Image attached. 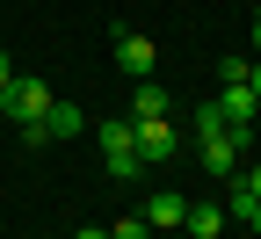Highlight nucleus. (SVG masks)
Masks as SVG:
<instances>
[{"mask_svg": "<svg viewBox=\"0 0 261 239\" xmlns=\"http://www.w3.org/2000/svg\"><path fill=\"white\" fill-rule=\"evenodd\" d=\"M196 145H203V167H211V174H240V167H247V130L225 123L218 101L196 109Z\"/></svg>", "mask_w": 261, "mask_h": 239, "instance_id": "obj_1", "label": "nucleus"}, {"mask_svg": "<svg viewBox=\"0 0 261 239\" xmlns=\"http://www.w3.org/2000/svg\"><path fill=\"white\" fill-rule=\"evenodd\" d=\"M130 145H138V167H167V160H174V123H167V116L130 123Z\"/></svg>", "mask_w": 261, "mask_h": 239, "instance_id": "obj_2", "label": "nucleus"}, {"mask_svg": "<svg viewBox=\"0 0 261 239\" xmlns=\"http://www.w3.org/2000/svg\"><path fill=\"white\" fill-rule=\"evenodd\" d=\"M0 101H8V116H15V123H29V116H44V109H51L58 94H51L44 80H29V73H15L8 87H0Z\"/></svg>", "mask_w": 261, "mask_h": 239, "instance_id": "obj_3", "label": "nucleus"}, {"mask_svg": "<svg viewBox=\"0 0 261 239\" xmlns=\"http://www.w3.org/2000/svg\"><path fill=\"white\" fill-rule=\"evenodd\" d=\"M116 65H123L130 80H152V73H160V51H152L145 29H116Z\"/></svg>", "mask_w": 261, "mask_h": 239, "instance_id": "obj_4", "label": "nucleus"}, {"mask_svg": "<svg viewBox=\"0 0 261 239\" xmlns=\"http://www.w3.org/2000/svg\"><path fill=\"white\" fill-rule=\"evenodd\" d=\"M218 116L232 123V130H254V116H261L254 87H247V80H218Z\"/></svg>", "mask_w": 261, "mask_h": 239, "instance_id": "obj_5", "label": "nucleus"}, {"mask_svg": "<svg viewBox=\"0 0 261 239\" xmlns=\"http://www.w3.org/2000/svg\"><path fill=\"white\" fill-rule=\"evenodd\" d=\"M152 232H181V218H189V196H174V189H160L152 203H145V210H138Z\"/></svg>", "mask_w": 261, "mask_h": 239, "instance_id": "obj_6", "label": "nucleus"}, {"mask_svg": "<svg viewBox=\"0 0 261 239\" xmlns=\"http://www.w3.org/2000/svg\"><path fill=\"white\" fill-rule=\"evenodd\" d=\"M145 116H167V87H160V80L130 87V123H145Z\"/></svg>", "mask_w": 261, "mask_h": 239, "instance_id": "obj_7", "label": "nucleus"}, {"mask_svg": "<svg viewBox=\"0 0 261 239\" xmlns=\"http://www.w3.org/2000/svg\"><path fill=\"white\" fill-rule=\"evenodd\" d=\"M44 130H51V138H80V130H87V109H73V101H51V109H44Z\"/></svg>", "mask_w": 261, "mask_h": 239, "instance_id": "obj_8", "label": "nucleus"}, {"mask_svg": "<svg viewBox=\"0 0 261 239\" xmlns=\"http://www.w3.org/2000/svg\"><path fill=\"white\" fill-rule=\"evenodd\" d=\"M181 232H189V239H218V232H225V210H218V203H189Z\"/></svg>", "mask_w": 261, "mask_h": 239, "instance_id": "obj_9", "label": "nucleus"}, {"mask_svg": "<svg viewBox=\"0 0 261 239\" xmlns=\"http://www.w3.org/2000/svg\"><path fill=\"white\" fill-rule=\"evenodd\" d=\"M102 152H138L130 145V116H102Z\"/></svg>", "mask_w": 261, "mask_h": 239, "instance_id": "obj_10", "label": "nucleus"}, {"mask_svg": "<svg viewBox=\"0 0 261 239\" xmlns=\"http://www.w3.org/2000/svg\"><path fill=\"white\" fill-rule=\"evenodd\" d=\"M109 174H116V181H138L145 167H138V152H109Z\"/></svg>", "mask_w": 261, "mask_h": 239, "instance_id": "obj_11", "label": "nucleus"}, {"mask_svg": "<svg viewBox=\"0 0 261 239\" xmlns=\"http://www.w3.org/2000/svg\"><path fill=\"white\" fill-rule=\"evenodd\" d=\"M109 239H152V225L145 218H123V225H109Z\"/></svg>", "mask_w": 261, "mask_h": 239, "instance_id": "obj_12", "label": "nucleus"}, {"mask_svg": "<svg viewBox=\"0 0 261 239\" xmlns=\"http://www.w3.org/2000/svg\"><path fill=\"white\" fill-rule=\"evenodd\" d=\"M240 189H247V196H254V203H261V160H254V167H247V174H240Z\"/></svg>", "mask_w": 261, "mask_h": 239, "instance_id": "obj_13", "label": "nucleus"}, {"mask_svg": "<svg viewBox=\"0 0 261 239\" xmlns=\"http://www.w3.org/2000/svg\"><path fill=\"white\" fill-rule=\"evenodd\" d=\"M8 80H15V58H8V51H0V87H8Z\"/></svg>", "mask_w": 261, "mask_h": 239, "instance_id": "obj_14", "label": "nucleus"}, {"mask_svg": "<svg viewBox=\"0 0 261 239\" xmlns=\"http://www.w3.org/2000/svg\"><path fill=\"white\" fill-rule=\"evenodd\" d=\"M247 87H254V101H261V58H254V73H247Z\"/></svg>", "mask_w": 261, "mask_h": 239, "instance_id": "obj_15", "label": "nucleus"}, {"mask_svg": "<svg viewBox=\"0 0 261 239\" xmlns=\"http://www.w3.org/2000/svg\"><path fill=\"white\" fill-rule=\"evenodd\" d=\"M73 239H109V232H102V225H87V232H73Z\"/></svg>", "mask_w": 261, "mask_h": 239, "instance_id": "obj_16", "label": "nucleus"}, {"mask_svg": "<svg viewBox=\"0 0 261 239\" xmlns=\"http://www.w3.org/2000/svg\"><path fill=\"white\" fill-rule=\"evenodd\" d=\"M254 58H261V15H254Z\"/></svg>", "mask_w": 261, "mask_h": 239, "instance_id": "obj_17", "label": "nucleus"}, {"mask_svg": "<svg viewBox=\"0 0 261 239\" xmlns=\"http://www.w3.org/2000/svg\"><path fill=\"white\" fill-rule=\"evenodd\" d=\"M247 225H254V232H261V203H254V218H247Z\"/></svg>", "mask_w": 261, "mask_h": 239, "instance_id": "obj_18", "label": "nucleus"}, {"mask_svg": "<svg viewBox=\"0 0 261 239\" xmlns=\"http://www.w3.org/2000/svg\"><path fill=\"white\" fill-rule=\"evenodd\" d=\"M0 123H8V101H0Z\"/></svg>", "mask_w": 261, "mask_h": 239, "instance_id": "obj_19", "label": "nucleus"}]
</instances>
